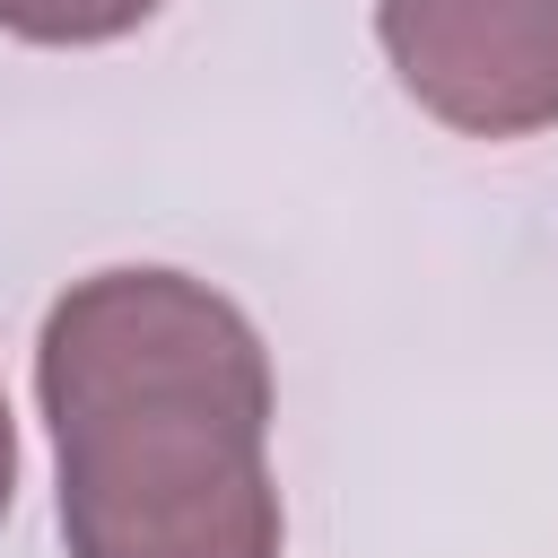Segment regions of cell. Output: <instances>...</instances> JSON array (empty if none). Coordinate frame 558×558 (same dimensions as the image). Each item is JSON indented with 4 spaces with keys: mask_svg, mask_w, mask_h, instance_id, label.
Returning <instances> with one entry per match:
<instances>
[{
    "mask_svg": "<svg viewBox=\"0 0 558 558\" xmlns=\"http://www.w3.org/2000/svg\"><path fill=\"white\" fill-rule=\"evenodd\" d=\"M17 497V427H9V392H0V514Z\"/></svg>",
    "mask_w": 558,
    "mask_h": 558,
    "instance_id": "277c9868",
    "label": "cell"
},
{
    "mask_svg": "<svg viewBox=\"0 0 558 558\" xmlns=\"http://www.w3.org/2000/svg\"><path fill=\"white\" fill-rule=\"evenodd\" d=\"M35 401L70 558H279L270 349L183 270H96L52 296Z\"/></svg>",
    "mask_w": 558,
    "mask_h": 558,
    "instance_id": "6da1fadb",
    "label": "cell"
},
{
    "mask_svg": "<svg viewBox=\"0 0 558 558\" xmlns=\"http://www.w3.org/2000/svg\"><path fill=\"white\" fill-rule=\"evenodd\" d=\"M157 9H166V0H0V35L78 52V44H122V35H140Z\"/></svg>",
    "mask_w": 558,
    "mask_h": 558,
    "instance_id": "3957f363",
    "label": "cell"
},
{
    "mask_svg": "<svg viewBox=\"0 0 558 558\" xmlns=\"http://www.w3.org/2000/svg\"><path fill=\"white\" fill-rule=\"evenodd\" d=\"M392 78L462 140L558 122V0H375Z\"/></svg>",
    "mask_w": 558,
    "mask_h": 558,
    "instance_id": "7a4b0ae2",
    "label": "cell"
}]
</instances>
